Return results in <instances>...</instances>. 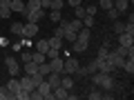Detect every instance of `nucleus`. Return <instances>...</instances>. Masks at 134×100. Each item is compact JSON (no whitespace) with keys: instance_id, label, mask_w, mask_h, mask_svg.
Masks as SVG:
<instances>
[{"instance_id":"1","label":"nucleus","mask_w":134,"mask_h":100,"mask_svg":"<svg viewBox=\"0 0 134 100\" xmlns=\"http://www.w3.org/2000/svg\"><path fill=\"white\" fill-rule=\"evenodd\" d=\"M94 85L96 87H100L103 91H112L116 87V82H114V78H112V73H105V71H94Z\"/></svg>"},{"instance_id":"2","label":"nucleus","mask_w":134,"mask_h":100,"mask_svg":"<svg viewBox=\"0 0 134 100\" xmlns=\"http://www.w3.org/2000/svg\"><path fill=\"white\" fill-rule=\"evenodd\" d=\"M43 16H45L43 7H40V9H34V11H27V9L23 11V18L27 20V22H40V20H43Z\"/></svg>"},{"instance_id":"3","label":"nucleus","mask_w":134,"mask_h":100,"mask_svg":"<svg viewBox=\"0 0 134 100\" xmlns=\"http://www.w3.org/2000/svg\"><path fill=\"white\" fill-rule=\"evenodd\" d=\"M78 58H65V60H63V73H76V69H78Z\"/></svg>"},{"instance_id":"4","label":"nucleus","mask_w":134,"mask_h":100,"mask_svg":"<svg viewBox=\"0 0 134 100\" xmlns=\"http://www.w3.org/2000/svg\"><path fill=\"white\" fill-rule=\"evenodd\" d=\"M105 60L110 62V65L114 67V69H123V62H125V58H123V56H119L116 51H110V53H107V58H105Z\"/></svg>"},{"instance_id":"5","label":"nucleus","mask_w":134,"mask_h":100,"mask_svg":"<svg viewBox=\"0 0 134 100\" xmlns=\"http://www.w3.org/2000/svg\"><path fill=\"white\" fill-rule=\"evenodd\" d=\"M36 33H38V22H25L23 24V33H20L23 38H34Z\"/></svg>"},{"instance_id":"6","label":"nucleus","mask_w":134,"mask_h":100,"mask_svg":"<svg viewBox=\"0 0 134 100\" xmlns=\"http://www.w3.org/2000/svg\"><path fill=\"white\" fill-rule=\"evenodd\" d=\"M5 65H7L9 76H20V62L16 58H5Z\"/></svg>"},{"instance_id":"7","label":"nucleus","mask_w":134,"mask_h":100,"mask_svg":"<svg viewBox=\"0 0 134 100\" xmlns=\"http://www.w3.org/2000/svg\"><path fill=\"white\" fill-rule=\"evenodd\" d=\"M119 45L121 47H134V36L132 33H119Z\"/></svg>"},{"instance_id":"8","label":"nucleus","mask_w":134,"mask_h":100,"mask_svg":"<svg viewBox=\"0 0 134 100\" xmlns=\"http://www.w3.org/2000/svg\"><path fill=\"white\" fill-rule=\"evenodd\" d=\"M54 91V100H67L69 98V89H65V87H60L58 85L56 89H52Z\"/></svg>"},{"instance_id":"9","label":"nucleus","mask_w":134,"mask_h":100,"mask_svg":"<svg viewBox=\"0 0 134 100\" xmlns=\"http://www.w3.org/2000/svg\"><path fill=\"white\" fill-rule=\"evenodd\" d=\"M20 89H25V91H34V89H36V85H34L31 76H27V73L23 76V80H20Z\"/></svg>"},{"instance_id":"10","label":"nucleus","mask_w":134,"mask_h":100,"mask_svg":"<svg viewBox=\"0 0 134 100\" xmlns=\"http://www.w3.org/2000/svg\"><path fill=\"white\" fill-rule=\"evenodd\" d=\"M49 62V67H52V71H56V73H63V58H52V60H47Z\"/></svg>"},{"instance_id":"11","label":"nucleus","mask_w":134,"mask_h":100,"mask_svg":"<svg viewBox=\"0 0 134 100\" xmlns=\"http://www.w3.org/2000/svg\"><path fill=\"white\" fill-rule=\"evenodd\" d=\"M23 71L27 73V76H34V73L38 71V65H36L34 60H29V62H25V65H23Z\"/></svg>"},{"instance_id":"12","label":"nucleus","mask_w":134,"mask_h":100,"mask_svg":"<svg viewBox=\"0 0 134 100\" xmlns=\"http://www.w3.org/2000/svg\"><path fill=\"white\" fill-rule=\"evenodd\" d=\"M5 87H7V89L11 91V93H18V91H20V80H18L16 76H14V78H11V80H9V82L5 85Z\"/></svg>"},{"instance_id":"13","label":"nucleus","mask_w":134,"mask_h":100,"mask_svg":"<svg viewBox=\"0 0 134 100\" xmlns=\"http://www.w3.org/2000/svg\"><path fill=\"white\" fill-rule=\"evenodd\" d=\"M72 49H74V53H85L87 51V42H83V40H74Z\"/></svg>"},{"instance_id":"14","label":"nucleus","mask_w":134,"mask_h":100,"mask_svg":"<svg viewBox=\"0 0 134 100\" xmlns=\"http://www.w3.org/2000/svg\"><path fill=\"white\" fill-rule=\"evenodd\" d=\"M67 29H69V31H78V29H83V20H78V18L67 20Z\"/></svg>"},{"instance_id":"15","label":"nucleus","mask_w":134,"mask_h":100,"mask_svg":"<svg viewBox=\"0 0 134 100\" xmlns=\"http://www.w3.org/2000/svg\"><path fill=\"white\" fill-rule=\"evenodd\" d=\"M9 9H11V11H18V14H23V11H25V0H11Z\"/></svg>"},{"instance_id":"16","label":"nucleus","mask_w":134,"mask_h":100,"mask_svg":"<svg viewBox=\"0 0 134 100\" xmlns=\"http://www.w3.org/2000/svg\"><path fill=\"white\" fill-rule=\"evenodd\" d=\"M60 87H65V89H72V87H74L72 73H69V76H63V73H60Z\"/></svg>"},{"instance_id":"17","label":"nucleus","mask_w":134,"mask_h":100,"mask_svg":"<svg viewBox=\"0 0 134 100\" xmlns=\"http://www.w3.org/2000/svg\"><path fill=\"white\" fill-rule=\"evenodd\" d=\"M87 98H90V100H100V98H103V89L94 85V89H92L90 93H87Z\"/></svg>"},{"instance_id":"18","label":"nucleus","mask_w":134,"mask_h":100,"mask_svg":"<svg viewBox=\"0 0 134 100\" xmlns=\"http://www.w3.org/2000/svg\"><path fill=\"white\" fill-rule=\"evenodd\" d=\"M123 69L130 73V76H134V58H125V62H123Z\"/></svg>"},{"instance_id":"19","label":"nucleus","mask_w":134,"mask_h":100,"mask_svg":"<svg viewBox=\"0 0 134 100\" xmlns=\"http://www.w3.org/2000/svg\"><path fill=\"white\" fill-rule=\"evenodd\" d=\"M127 5H130V0H114V7L121 11V14H125V11H127Z\"/></svg>"},{"instance_id":"20","label":"nucleus","mask_w":134,"mask_h":100,"mask_svg":"<svg viewBox=\"0 0 134 100\" xmlns=\"http://www.w3.org/2000/svg\"><path fill=\"white\" fill-rule=\"evenodd\" d=\"M31 60L36 62V65H43V62H47V56L40 53V51H36V53H31Z\"/></svg>"},{"instance_id":"21","label":"nucleus","mask_w":134,"mask_h":100,"mask_svg":"<svg viewBox=\"0 0 134 100\" xmlns=\"http://www.w3.org/2000/svg\"><path fill=\"white\" fill-rule=\"evenodd\" d=\"M47 49H49V40H38V42H36V51L47 53Z\"/></svg>"},{"instance_id":"22","label":"nucleus","mask_w":134,"mask_h":100,"mask_svg":"<svg viewBox=\"0 0 134 100\" xmlns=\"http://www.w3.org/2000/svg\"><path fill=\"white\" fill-rule=\"evenodd\" d=\"M49 47L52 49H63V38H58V36L49 38Z\"/></svg>"},{"instance_id":"23","label":"nucleus","mask_w":134,"mask_h":100,"mask_svg":"<svg viewBox=\"0 0 134 100\" xmlns=\"http://www.w3.org/2000/svg\"><path fill=\"white\" fill-rule=\"evenodd\" d=\"M25 9H27V11L40 9V0H27V2H25Z\"/></svg>"},{"instance_id":"24","label":"nucleus","mask_w":134,"mask_h":100,"mask_svg":"<svg viewBox=\"0 0 134 100\" xmlns=\"http://www.w3.org/2000/svg\"><path fill=\"white\" fill-rule=\"evenodd\" d=\"M14 98V93H11L9 89H7V87H2L0 85V100H11Z\"/></svg>"},{"instance_id":"25","label":"nucleus","mask_w":134,"mask_h":100,"mask_svg":"<svg viewBox=\"0 0 134 100\" xmlns=\"http://www.w3.org/2000/svg\"><path fill=\"white\" fill-rule=\"evenodd\" d=\"M38 73H40V76H47V73H52V67H49V62L38 65Z\"/></svg>"},{"instance_id":"26","label":"nucleus","mask_w":134,"mask_h":100,"mask_svg":"<svg viewBox=\"0 0 134 100\" xmlns=\"http://www.w3.org/2000/svg\"><path fill=\"white\" fill-rule=\"evenodd\" d=\"M119 16H121V11L116 9V7H110V9H107V18L110 20H119Z\"/></svg>"},{"instance_id":"27","label":"nucleus","mask_w":134,"mask_h":100,"mask_svg":"<svg viewBox=\"0 0 134 100\" xmlns=\"http://www.w3.org/2000/svg\"><path fill=\"white\" fill-rule=\"evenodd\" d=\"M74 14H76V18H78V20H83L87 11H85V7H83V5H78V7H74Z\"/></svg>"},{"instance_id":"28","label":"nucleus","mask_w":134,"mask_h":100,"mask_svg":"<svg viewBox=\"0 0 134 100\" xmlns=\"http://www.w3.org/2000/svg\"><path fill=\"white\" fill-rule=\"evenodd\" d=\"M49 20H52V22H60V20H63V14H60V11H56V9H52Z\"/></svg>"},{"instance_id":"29","label":"nucleus","mask_w":134,"mask_h":100,"mask_svg":"<svg viewBox=\"0 0 134 100\" xmlns=\"http://www.w3.org/2000/svg\"><path fill=\"white\" fill-rule=\"evenodd\" d=\"M23 24H25V22H11V33L20 36V33H23Z\"/></svg>"},{"instance_id":"30","label":"nucleus","mask_w":134,"mask_h":100,"mask_svg":"<svg viewBox=\"0 0 134 100\" xmlns=\"http://www.w3.org/2000/svg\"><path fill=\"white\" fill-rule=\"evenodd\" d=\"M112 29H114V33H123V31H125V22H119V20H114Z\"/></svg>"},{"instance_id":"31","label":"nucleus","mask_w":134,"mask_h":100,"mask_svg":"<svg viewBox=\"0 0 134 100\" xmlns=\"http://www.w3.org/2000/svg\"><path fill=\"white\" fill-rule=\"evenodd\" d=\"M83 27H94V16H90V14H85V18H83Z\"/></svg>"},{"instance_id":"32","label":"nucleus","mask_w":134,"mask_h":100,"mask_svg":"<svg viewBox=\"0 0 134 100\" xmlns=\"http://www.w3.org/2000/svg\"><path fill=\"white\" fill-rule=\"evenodd\" d=\"M110 7H114V2H112V0H98V9H110Z\"/></svg>"},{"instance_id":"33","label":"nucleus","mask_w":134,"mask_h":100,"mask_svg":"<svg viewBox=\"0 0 134 100\" xmlns=\"http://www.w3.org/2000/svg\"><path fill=\"white\" fill-rule=\"evenodd\" d=\"M14 98H16V100H29V91H25V89H20L18 93H14Z\"/></svg>"},{"instance_id":"34","label":"nucleus","mask_w":134,"mask_h":100,"mask_svg":"<svg viewBox=\"0 0 134 100\" xmlns=\"http://www.w3.org/2000/svg\"><path fill=\"white\" fill-rule=\"evenodd\" d=\"M107 53H110V49H107V42H105L103 47L98 49V53H96V58H107Z\"/></svg>"},{"instance_id":"35","label":"nucleus","mask_w":134,"mask_h":100,"mask_svg":"<svg viewBox=\"0 0 134 100\" xmlns=\"http://www.w3.org/2000/svg\"><path fill=\"white\" fill-rule=\"evenodd\" d=\"M65 40H69V42H74L76 40V31H69V29H65V36H63Z\"/></svg>"},{"instance_id":"36","label":"nucleus","mask_w":134,"mask_h":100,"mask_svg":"<svg viewBox=\"0 0 134 100\" xmlns=\"http://www.w3.org/2000/svg\"><path fill=\"white\" fill-rule=\"evenodd\" d=\"M63 5H65L63 0H52V7H49V9H56V11H60V9H63Z\"/></svg>"},{"instance_id":"37","label":"nucleus","mask_w":134,"mask_h":100,"mask_svg":"<svg viewBox=\"0 0 134 100\" xmlns=\"http://www.w3.org/2000/svg\"><path fill=\"white\" fill-rule=\"evenodd\" d=\"M31 80H34V85L38 87V85H40V82H43V80H45V76H40V73H38V71H36V73H34V76H31Z\"/></svg>"},{"instance_id":"38","label":"nucleus","mask_w":134,"mask_h":100,"mask_svg":"<svg viewBox=\"0 0 134 100\" xmlns=\"http://www.w3.org/2000/svg\"><path fill=\"white\" fill-rule=\"evenodd\" d=\"M85 11H87L90 16H96V11H98V5H87V7H85Z\"/></svg>"},{"instance_id":"39","label":"nucleus","mask_w":134,"mask_h":100,"mask_svg":"<svg viewBox=\"0 0 134 100\" xmlns=\"http://www.w3.org/2000/svg\"><path fill=\"white\" fill-rule=\"evenodd\" d=\"M11 16V9L9 7H2V9H0V18H9Z\"/></svg>"},{"instance_id":"40","label":"nucleus","mask_w":134,"mask_h":100,"mask_svg":"<svg viewBox=\"0 0 134 100\" xmlns=\"http://www.w3.org/2000/svg\"><path fill=\"white\" fill-rule=\"evenodd\" d=\"M125 33H132L134 36V22H125Z\"/></svg>"},{"instance_id":"41","label":"nucleus","mask_w":134,"mask_h":100,"mask_svg":"<svg viewBox=\"0 0 134 100\" xmlns=\"http://www.w3.org/2000/svg\"><path fill=\"white\" fill-rule=\"evenodd\" d=\"M20 58H23V65H25V62L31 60V53H29V51H23V56H20Z\"/></svg>"},{"instance_id":"42","label":"nucleus","mask_w":134,"mask_h":100,"mask_svg":"<svg viewBox=\"0 0 134 100\" xmlns=\"http://www.w3.org/2000/svg\"><path fill=\"white\" fill-rule=\"evenodd\" d=\"M67 5H72V7H78V5H83V0H67Z\"/></svg>"},{"instance_id":"43","label":"nucleus","mask_w":134,"mask_h":100,"mask_svg":"<svg viewBox=\"0 0 134 100\" xmlns=\"http://www.w3.org/2000/svg\"><path fill=\"white\" fill-rule=\"evenodd\" d=\"M0 45H2V47H7V45H9V40H7L5 36H0Z\"/></svg>"},{"instance_id":"44","label":"nucleus","mask_w":134,"mask_h":100,"mask_svg":"<svg viewBox=\"0 0 134 100\" xmlns=\"http://www.w3.org/2000/svg\"><path fill=\"white\" fill-rule=\"evenodd\" d=\"M11 5V0H0V7H9Z\"/></svg>"},{"instance_id":"45","label":"nucleus","mask_w":134,"mask_h":100,"mask_svg":"<svg viewBox=\"0 0 134 100\" xmlns=\"http://www.w3.org/2000/svg\"><path fill=\"white\" fill-rule=\"evenodd\" d=\"M112 2H114V0H112Z\"/></svg>"},{"instance_id":"46","label":"nucleus","mask_w":134,"mask_h":100,"mask_svg":"<svg viewBox=\"0 0 134 100\" xmlns=\"http://www.w3.org/2000/svg\"><path fill=\"white\" fill-rule=\"evenodd\" d=\"M0 9H2V7H0Z\"/></svg>"}]
</instances>
